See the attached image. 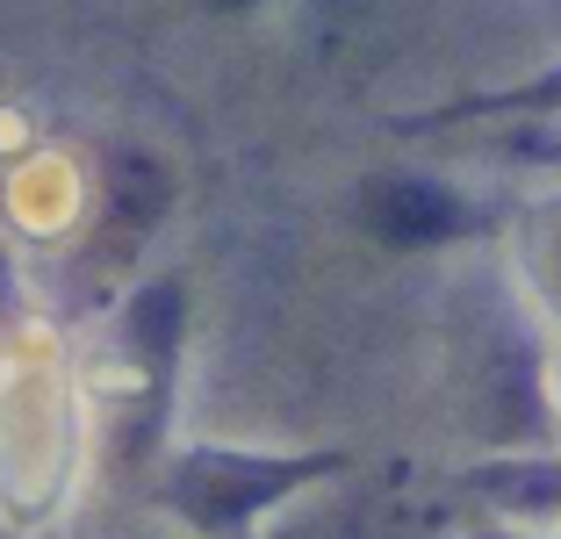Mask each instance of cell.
<instances>
[{
	"label": "cell",
	"instance_id": "1",
	"mask_svg": "<svg viewBox=\"0 0 561 539\" xmlns=\"http://www.w3.org/2000/svg\"><path fill=\"white\" fill-rule=\"evenodd\" d=\"M367 209H375V230L389 245H432V238H446L461 223V209L439 187H425V180H389V187H375Z\"/></svg>",
	"mask_w": 561,
	"mask_h": 539
},
{
	"label": "cell",
	"instance_id": "2",
	"mask_svg": "<svg viewBox=\"0 0 561 539\" xmlns=\"http://www.w3.org/2000/svg\"><path fill=\"white\" fill-rule=\"evenodd\" d=\"M209 8H245V0H209Z\"/></svg>",
	"mask_w": 561,
	"mask_h": 539
}]
</instances>
